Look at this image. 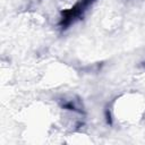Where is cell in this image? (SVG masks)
I'll return each mask as SVG.
<instances>
[{
	"label": "cell",
	"instance_id": "obj_1",
	"mask_svg": "<svg viewBox=\"0 0 145 145\" xmlns=\"http://www.w3.org/2000/svg\"><path fill=\"white\" fill-rule=\"evenodd\" d=\"M145 110V101L136 93H128L117 99L113 105V116L117 121L129 123L139 120Z\"/></svg>",
	"mask_w": 145,
	"mask_h": 145
}]
</instances>
